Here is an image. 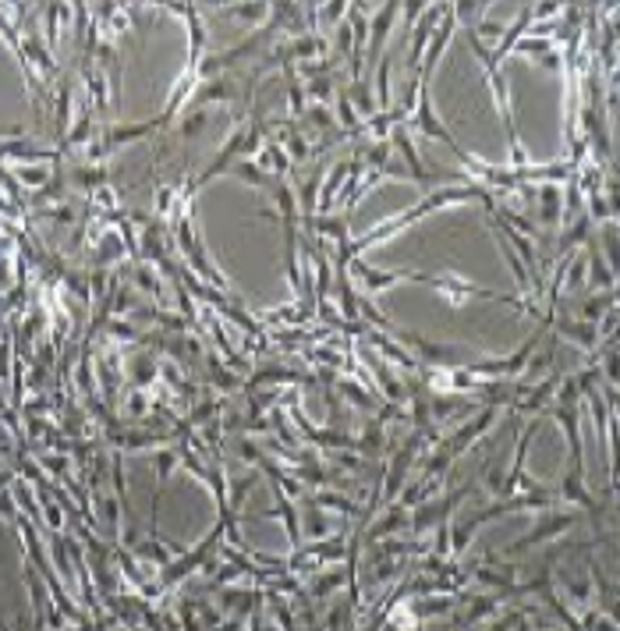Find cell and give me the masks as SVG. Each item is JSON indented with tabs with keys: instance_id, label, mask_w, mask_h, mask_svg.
<instances>
[{
	"instance_id": "cell-1",
	"label": "cell",
	"mask_w": 620,
	"mask_h": 631,
	"mask_svg": "<svg viewBox=\"0 0 620 631\" xmlns=\"http://www.w3.org/2000/svg\"><path fill=\"white\" fill-rule=\"evenodd\" d=\"M415 125H419V128H422L426 135H433V139L447 142V146H450L454 153H461V149H457V142H454V135H450V132H447V128H443V125L436 121V114H433V103H429V96H422V100H419V114H415Z\"/></svg>"
},
{
	"instance_id": "cell-2",
	"label": "cell",
	"mask_w": 620,
	"mask_h": 631,
	"mask_svg": "<svg viewBox=\"0 0 620 631\" xmlns=\"http://www.w3.org/2000/svg\"><path fill=\"white\" fill-rule=\"evenodd\" d=\"M450 25H454V18H450V11H443V25L433 33V47H429V54H426V79L433 75V68H436V61H440V54H443V43H447V36H450Z\"/></svg>"
},
{
	"instance_id": "cell-3",
	"label": "cell",
	"mask_w": 620,
	"mask_h": 631,
	"mask_svg": "<svg viewBox=\"0 0 620 631\" xmlns=\"http://www.w3.org/2000/svg\"><path fill=\"white\" fill-rule=\"evenodd\" d=\"M556 206H560L556 188H542V220H546V224H553V220H556Z\"/></svg>"
},
{
	"instance_id": "cell-4",
	"label": "cell",
	"mask_w": 620,
	"mask_h": 631,
	"mask_svg": "<svg viewBox=\"0 0 620 631\" xmlns=\"http://www.w3.org/2000/svg\"><path fill=\"white\" fill-rule=\"evenodd\" d=\"M238 174H241L245 181H255V185H266V178H262V170H259V167H252V163H241V167H238Z\"/></svg>"
}]
</instances>
